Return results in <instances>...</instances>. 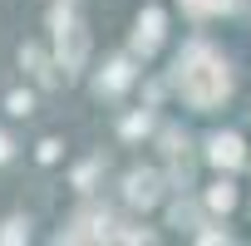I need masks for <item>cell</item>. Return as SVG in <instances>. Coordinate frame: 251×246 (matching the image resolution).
Returning <instances> with one entry per match:
<instances>
[{
	"mask_svg": "<svg viewBox=\"0 0 251 246\" xmlns=\"http://www.w3.org/2000/svg\"><path fill=\"white\" fill-rule=\"evenodd\" d=\"M212 158H217V163H241L236 138H217V143H212Z\"/></svg>",
	"mask_w": 251,
	"mask_h": 246,
	"instance_id": "6da1fadb",
	"label": "cell"
},
{
	"mask_svg": "<svg viewBox=\"0 0 251 246\" xmlns=\"http://www.w3.org/2000/svg\"><path fill=\"white\" fill-rule=\"evenodd\" d=\"M5 153H10V148H5V138H0V158H5Z\"/></svg>",
	"mask_w": 251,
	"mask_h": 246,
	"instance_id": "7a4b0ae2",
	"label": "cell"
}]
</instances>
